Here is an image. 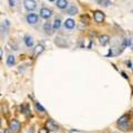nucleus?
Wrapping results in <instances>:
<instances>
[{"instance_id": "nucleus-23", "label": "nucleus", "mask_w": 133, "mask_h": 133, "mask_svg": "<svg viewBox=\"0 0 133 133\" xmlns=\"http://www.w3.org/2000/svg\"><path fill=\"white\" fill-rule=\"evenodd\" d=\"M123 45H124V47H131V45H132L131 39H124L123 40Z\"/></svg>"}, {"instance_id": "nucleus-2", "label": "nucleus", "mask_w": 133, "mask_h": 133, "mask_svg": "<svg viewBox=\"0 0 133 133\" xmlns=\"http://www.w3.org/2000/svg\"><path fill=\"white\" fill-rule=\"evenodd\" d=\"M45 128L49 130V132H51V131L57 132V131L60 130V127L58 125V124L55 121H53L52 119H49L48 121H47V123H45Z\"/></svg>"}, {"instance_id": "nucleus-12", "label": "nucleus", "mask_w": 133, "mask_h": 133, "mask_svg": "<svg viewBox=\"0 0 133 133\" xmlns=\"http://www.w3.org/2000/svg\"><path fill=\"white\" fill-rule=\"evenodd\" d=\"M24 43H26V45L28 48H32L33 47V44H35V41H33V38L31 36H24Z\"/></svg>"}, {"instance_id": "nucleus-17", "label": "nucleus", "mask_w": 133, "mask_h": 133, "mask_svg": "<svg viewBox=\"0 0 133 133\" xmlns=\"http://www.w3.org/2000/svg\"><path fill=\"white\" fill-rule=\"evenodd\" d=\"M43 45L42 44H38V45H36V48H35V50H33V56L35 57H38L41 52L43 51Z\"/></svg>"}, {"instance_id": "nucleus-10", "label": "nucleus", "mask_w": 133, "mask_h": 133, "mask_svg": "<svg viewBox=\"0 0 133 133\" xmlns=\"http://www.w3.org/2000/svg\"><path fill=\"white\" fill-rule=\"evenodd\" d=\"M43 31L45 35H52L53 33V29H52V24L50 23V22H45L43 24Z\"/></svg>"}, {"instance_id": "nucleus-7", "label": "nucleus", "mask_w": 133, "mask_h": 133, "mask_svg": "<svg viewBox=\"0 0 133 133\" xmlns=\"http://www.w3.org/2000/svg\"><path fill=\"white\" fill-rule=\"evenodd\" d=\"M55 43L60 48H65L68 45V42H66V39L62 38V37H57L55 40Z\"/></svg>"}, {"instance_id": "nucleus-22", "label": "nucleus", "mask_w": 133, "mask_h": 133, "mask_svg": "<svg viewBox=\"0 0 133 133\" xmlns=\"http://www.w3.org/2000/svg\"><path fill=\"white\" fill-rule=\"evenodd\" d=\"M7 35V29L5 28V24H0V37H3Z\"/></svg>"}, {"instance_id": "nucleus-25", "label": "nucleus", "mask_w": 133, "mask_h": 133, "mask_svg": "<svg viewBox=\"0 0 133 133\" xmlns=\"http://www.w3.org/2000/svg\"><path fill=\"white\" fill-rule=\"evenodd\" d=\"M39 133H50L49 132V130L45 127H43V128H41L40 130H39Z\"/></svg>"}, {"instance_id": "nucleus-3", "label": "nucleus", "mask_w": 133, "mask_h": 133, "mask_svg": "<svg viewBox=\"0 0 133 133\" xmlns=\"http://www.w3.org/2000/svg\"><path fill=\"white\" fill-rule=\"evenodd\" d=\"M23 6L28 11H33L37 9V1L36 0H23Z\"/></svg>"}, {"instance_id": "nucleus-26", "label": "nucleus", "mask_w": 133, "mask_h": 133, "mask_svg": "<svg viewBox=\"0 0 133 133\" xmlns=\"http://www.w3.org/2000/svg\"><path fill=\"white\" fill-rule=\"evenodd\" d=\"M125 63H127V66H128L129 69H131V68H132V62H131V61H127Z\"/></svg>"}, {"instance_id": "nucleus-15", "label": "nucleus", "mask_w": 133, "mask_h": 133, "mask_svg": "<svg viewBox=\"0 0 133 133\" xmlns=\"http://www.w3.org/2000/svg\"><path fill=\"white\" fill-rule=\"evenodd\" d=\"M66 14L70 15V16H74L78 14V8L76 6H70L66 8Z\"/></svg>"}, {"instance_id": "nucleus-16", "label": "nucleus", "mask_w": 133, "mask_h": 133, "mask_svg": "<svg viewBox=\"0 0 133 133\" xmlns=\"http://www.w3.org/2000/svg\"><path fill=\"white\" fill-rule=\"evenodd\" d=\"M21 109H22L21 112H22L24 115H26V118H27V119L30 118V116H31V112H30V109H29V105H28V104L22 105V107H21Z\"/></svg>"}, {"instance_id": "nucleus-32", "label": "nucleus", "mask_w": 133, "mask_h": 133, "mask_svg": "<svg viewBox=\"0 0 133 133\" xmlns=\"http://www.w3.org/2000/svg\"><path fill=\"white\" fill-rule=\"evenodd\" d=\"M0 133H1V132H0Z\"/></svg>"}, {"instance_id": "nucleus-9", "label": "nucleus", "mask_w": 133, "mask_h": 133, "mask_svg": "<svg viewBox=\"0 0 133 133\" xmlns=\"http://www.w3.org/2000/svg\"><path fill=\"white\" fill-rule=\"evenodd\" d=\"M119 129L123 132H129L132 130V123L131 122H127V123H123V124H120Z\"/></svg>"}, {"instance_id": "nucleus-31", "label": "nucleus", "mask_w": 133, "mask_h": 133, "mask_svg": "<svg viewBox=\"0 0 133 133\" xmlns=\"http://www.w3.org/2000/svg\"><path fill=\"white\" fill-rule=\"evenodd\" d=\"M48 1H50V2H53V1H56V0H48Z\"/></svg>"}, {"instance_id": "nucleus-30", "label": "nucleus", "mask_w": 133, "mask_h": 133, "mask_svg": "<svg viewBox=\"0 0 133 133\" xmlns=\"http://www.w3.org/2000/svg\"><path fill=\"white\" fill-rule=\"evenodd\" d=\"M1 123H2V120H1V118H0V127H1Z\"/></svg>"}, {"instance_id": "nucleus-13", "label": "nucleus", "mask_w": 133, "mask_h": 133, "mask_svg": "<svg viewBox=\"0 0 133 133\" xmlns=\"http://www.w3.org/2000/svg\"><path fill=\"white\" fill-rule=\"evenodd\" d=\"M68 1L66 0H57V7L59 8V9H66L68 8Z\"/></svg>"}, {"instance_id": "nucleus-5", "label": "nucleus", "mask_w": 133, "mask_h": 133, "mask_svg": "<svg viewBox=\"0 0 133 133\" xmlns=\"http://www.w3.org/2000/svg\"><path fill=\"white\" fill-rule=\"evenodd\" d=\"M93 18H94L95 22L101 23V22H103V20H104V14L100 10H97V11L93 12Z\"/></svg>"}, {"instance_id": "nucleus-28", "label": "nucleus", "mask_w": 133, "mask_h": 133, "mask_svg": "<svg viewBox=\"0 0 133 133\" xmlns=\"http://www.w3.org/2000/svg\"><path fill=\"white\" fill-rule=\"evenodd\" d=\"M121 73H122V76H123L124 78H125V79H128V76H127V74H125V73H124V72H121Z\"/></svg>"}, {"instance_id": "nucleus-8", "label": "nucleus", "mask_w": 133, "mask_h": 133, "mask_svg": "<svg viewBox=\"0 0 133 133\" xmlns=\"http://www.w3.org/2000/svg\"><path fill=\"white\" fill-rule=\"evenodd\" d=\"M35 109L37 111V113L40 114V115H45V114H47V111H45V109L40 104L39 102H36L35 103Z\"/></svg>"}, {"instance_id": "nucleus-27", "label": "nucleus", "mask_w": 133, "mask_h": 133, "mask_svg": "<svg viewBox=\"0 0 133 133\" xmlns=\"http://www.w3.org/2000/svg\"><path fill=\"white\" fill-rule=\"evenodd\" d=\"M29 133H35V127L30 128V130H29Z\"/></svg>"}, {"instance_id": "nucleus-6", "label": "nucleus", "mask_w": 133, "mask_h": 133, "mask_svg": "<svg viewBox=\"0 0 133 133\" xmlns=\"http://www.w3.org/2000/svg\"><path fill=\"white\" fill-rule=\"evenodd\" d=\"M39 14H40L41 18H43V19H49V18H51V16H52V10L49 9V8H42V9L40 10Z\"/></svg>"}, {"instance_id": "nucleus-14", "label": "nucleus", "mask_w": 133, "mask_h": 133, "mask_svg": "<svg viewBox=\"0 0 133 133\" xmlns=\"http://www.w3.org/2000/svg\"><path fill=\"white\" fill-rule=\"evenodd\" d=\"M74 26H76V22H74V20L71 19V18L66 19L65 21H64V27H65V29H73Z\"/></svg>"}, {"instance_id": "nucleus-4", "label": "nucleus", "mask_w": 133, "mask_h": 133, "mask_svg": "<svg viewBox=\"0 0 133 133\" xmlns=\"http://www.w3.org/2000/svg\"><path fill=\"white\" fill-rule=\"evenodd\" d=\"M26 19H27V22L28 23H30V24H36L37 22H38V20H39V17L37 14H28L27 17H26Z\"/></svg>"}, {"instance_id": "nucleus-19", "label": "nucleus", "mask_w": 133, "mask_h": 133, "mask_svg": "<svg viewBox=\"0 0 133 133\" xmlns=\"http://www.w3.org/2000/svg\"><path fill=\"white\" fill-rule=\"evenodd\" d=\"M7 65L8 66H14L15 65V63H16V58H15V56H8V58H7Z\"/></svg>"}, {"instance_id": "nucleus-24", "label": "nucleus", "mask_w": 133, "mask_h": 133, "mask_svg": "<svg viewBox=\"0 0 133 133\" xmlns=\"http://www.w3.org/2000/svg\"><path fill=\"white\" fill-rule=\"evenodd\" d=\"M8 2H9V6L11 8H14L16 6V3H17V0H8Z\"/></svg>"}, {"instance_id": "nucleus-29", "label": "nucleus", "mask_w": 133, "mask_h": 133, "mask_svg": "<svg viewBox=\"0 0 133 133\" xmlns=\"http://www.w3.org/2000/svg\"><path fill=\"white\" fill-rule=\"evenodd\" d=\"M1 133H10V132H9V130H8V129H6V130L3 131V132H1Z\"/></svg>"}, {"instance_id": "nucleus-20", "label": "nucleus", "mask_w": 133, "mask_h": 133, "mask_svg": "<svg viewBox=\"0 0 133 133\" xmlns=\"http://www.w3.org/2000/svg\"><path fill=\"white\" fill-rule=\"evenodd\" d=\"M60 27H61V19L60 18L55 19V21H53V23H52V29L57 30V29H59Z\"/></svg>"}, {"instance_id": "nucleus-21", "label": "nucleus", "mask_w": 133, "mask_h": 133, "mask_svg": "<svg viewBox=\"0 0 133 133\" xmlns=\"http://www.w3.org/2000/svg\"><path fill=\"white\" fill-rule=\"evenodd\" d=\"M98 2H99L101 6H103V7H109V6L111 5V1H110V0H98Z\"/></svg>"}, {"instance_id": "nucleus-11", "label": "nucleus", "mask_w": 133, "mask_h": 133, "mask_svg": "<svg viewBox=\"0 0 133 133\" xmlns=\"http://www.w3.org/2000/svg\"><path fill=\"white\" fill-rule=\"evenodd\" d=\"M130 119H131V115L130 114H123L121 118L118 120L116 124L120 125V124H123V123H127V122H130Z\"/></svg>"}, {"instance_id": "nucleus-1", "label": "nucleus", "mask_w": 133, "mask_h": 133, "mask_svg": "<svg viewBox=\"0 0 133 133\" xmlns=\"http://www.w3.org/2000/svg\"><path fill=\"white\" fill-rule=\"evenodd\" d=\"M20 128H21V124L17 119H11L9 122V128L8 130L11 133H18L20 131Z\"/></svg>"}, {"instance_id": "nucleus-18", "label": "nucleus", "mask_w": 133, "mask_h": 133, "mask_svg": "<svg viewBox=\"0 0 133 133\" xmlns=\"http://www.w3.org/2000/svg\"><path fill=\"white\" fill-rule=\"evenodd\" d=\"M109 42H110V37L109 36L103 35V36L100 37V43H101L102 45H107Z\"/></svg>"}]
</instances>
